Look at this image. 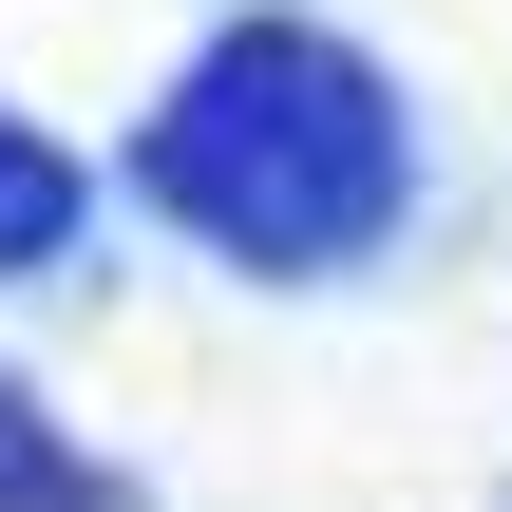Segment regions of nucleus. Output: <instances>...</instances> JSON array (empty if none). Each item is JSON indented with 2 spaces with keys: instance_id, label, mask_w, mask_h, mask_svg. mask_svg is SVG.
Segmentation results:
<instances>
[{
  "instance_id": "1",
  "label": "nucleus",
  "mask_w": 512,
  "mask_h": 512,
  "mask_svg": "<svg viewBox=\"0 0 512 512\" xmlns=\"http://www.w3.org/2000/svg\"><path fill=\"white\" fill-rule=\"evenodd\" d=\"M152 190H171L228 266H342V247L399 228V95H380L342 38H304V19H247V38H209V57L171 76Z\"/></svg>"
},
{
  "instance_id": "2",
  "label": "nucleus",
  "mask_w": 512,
  "mask_h": 512,
  "mask_svg": "<svg viewBox=\"0 0 512 512\" xmlns=\"http://www.w3.org/2000/svg\"><path fill=\"white\" fill-rule=\"evenodd\" d=\"M57 247H76V171L38 114H0V266H57Z\"/></svg>"
},
{
  "instance_id": "3",
  "label": "nucleus",
  "mask_w": 512,
  "mask_h": 512,
  "mask_svg": "<svg viewBox=\"0 0 512 512\" xmlns=\"http://www.w3.org/2000/svg\"><path fill=\"white\" fill-rule=\"evenodd\" d=\"M0 512H114V475H76L57 437H38V399L0 380Z\"/></svg>"
}]
</instances>
